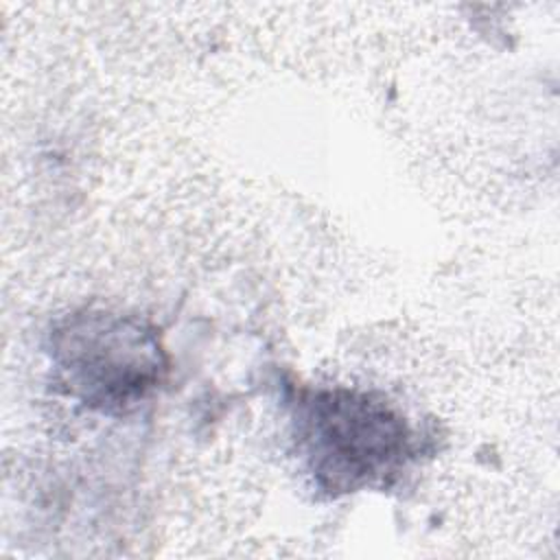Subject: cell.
<instances>
[{
    "instance_id": "obj_1",
    "label": "cell",
    "mask_w": 560,
    "mask_h": 560,
    "mask_svg": "<svg viewBox=\"0 0 560 560\" xmlns=\"http://www.w3.org/2000/svg\"><path fill=\"white\" fill-rule=\"evenodd\" d=\"M302 442L317 483L352 492L383 481L409 457V429L392 407L348 389L302 402Z\"/></svg>"
},
{
    "instance_id": "obj_2",
    "label": "cell",
    "mask_w": 560,
    "mask_h": 560,
    "mask_svg": "<svg viewBox=\"0 0 560 560\" xmlns=\"http://www.w3.org/2000/svg\"><path fill=\"white\" fill-rule=\"evenodd\" d=\"M52 348L68 392L101 409L136 402L164 372L158 337L122 315H74L55 332Z\"/></svg>"
}]
</instances>
